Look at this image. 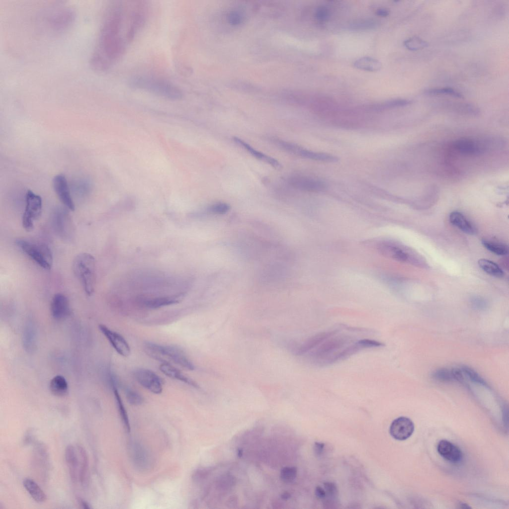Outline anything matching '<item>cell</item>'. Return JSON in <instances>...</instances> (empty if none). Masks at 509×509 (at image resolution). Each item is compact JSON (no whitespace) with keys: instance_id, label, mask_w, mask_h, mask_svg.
<instances>
[{"instance_id":"obj_1","label":"cell","mask_w":509,"mask_h":509,"mask_svg":"<svg viewBox=\"0 0 509 509\" xmlns=\"http://www.w3.org/2000/svg\"><path fill=\"white\" fill-rule=\"evenodd\" d=\"M148 13L149 5L144 1H115L110 4L90 60L92 68L105 71L120 60L144 27Z\"/></svg>"},{"instance_id":"obj_2","label":"cell","mask_w":509,"mask_h":509,"mask_svg":"<svg viewBox=\"0 0 509 509\" xmlns=\"http://www.w3.org/2000/svg\"><path fill=\"white\" fill-rule=\"evenodd\" d=\"M129 85L165 98L178 100L183 96L182 90L176 85L161 78L145 75H137L129 80Z\"/></svg>"},{"instance_id":"obj_3","label":"cell","mask_w":509,"mask_h":509,"mask_svg":"<svg viewBox=\"0 0 509 509\" xmlns=\"http://www.w3.org/2000/svg\"><path fill=\"white\" fill-rule=\"evenodd\" d=\"M144 348L150 356L162 362H172L189 370H193L195 368L184 351L177 347L146 341Z\"/></svg>"},{"instance_id":"obj_4","label":"cell","mask_w":509,"mask_h":509,"mask_svg":"<svg viewBox=\"0 0 509 509\" xmlns=\"http://www.w3.org/2000/svg\"><path fill=\"white\" fill-rule=\"evenodd\" d=\"M73 270L76 277L88 296H91L95 287V262L94 257L89 253H81L76 256L73 261Z\"/></svg>"},{"instance_id":"obj_5","label":"cell","mask_w":509,"mask_h":509,"mask_svg":"<svg viewBox=\"0 0 509 509\" xmlns=\"http://www.w3.org/2000/svg\"><path fill=\"white\" fill-rule=\"evenodd\" d=\"M18 247L40 266L47 270L51 269L53 255L50 249L43 244H35L24 240H16Z\"/></svg>"},{"instance_id":"obj_6","label":"cell","mask_w":509,"mask_h":509,"mask_svg":"<svg viewBox=\"0 0 509 509\" xmlns=\"http://www.w3.org/2000/svg\"><path fill=\"white\" fill-rule=\"evenodd\" d=\"M335 335L325 340L311 353L312 358L317 363L322 364L326 359L345 346L347 343L353 341L348 336Z\"/></svg>"},{"instance_id":"obj_7","label":"cell","mask_w":509,"mask_h":509,"mask_svg":"<svg viewBox=\"0 0 509 509\" xmlns=\"http://www.w3.org/2000/svg\"><path fill=\"white\" fill-rule=\"evenodd\" d=\"M26 205L22 216V224L27 231L33 230L34 222L40 216L42 209V200L40 196L30 190H27L25 197Z\"/></svg>"},{"instance_id":"obj_8","label":"cell","mask_w":509,"mask_h":509,"mask_svg":"<svg viewBox=\"0 0 509 509\" xmlns=\"http://www.w3.org/2000/svg\"><path fill=\"white\" fill-rule=\"evenodd\" d=\"M494 141L478 140L472 138H461L454 142L453 147L458 153L468 156H478L491 148Z\"/></svg>"},{"instance_id":"obj_9","label":"cell","mask_w":509,"mask_h":509,"mask_svg":"<svg viewBox=\"0 0 509 509\" xmlns=\"http://www.w3.org/2000/svg\"><path fill=\"white\" fill-rule=\"evenodd\" d=\"M137 381L143 387L156 394L163 391V381L154 371L146 368H139L134 372Z\"/></svg>"},{"instance_id":"obj_10","label":"cell","mask_w":509,"mask_h":509,"mask_svg":"<svg viewBox=\"0 0 509 509\" xmlns=\"http://www.w3.org/2000/svg\"><path fill=\"white\" fill-rule=\"evenodd\" d=\"M52 220L54 229L60 237L68 239L72 235L71 220L66 209H56L53 212Z\"/></svg>"},{"instance_id":"obj_11","label":"cell","mask_w":509,"mask_h":509,"mask_svg":"<svg viewBox=\"0 0 509 509\" xmlns=\"http://www.w3.org/2000/svg\"><path fill=\"white\" fill-rule=\"evenodd\" d=\"M98 328L118 354L124 357H127L130 355V346L120 334L110 330L104 325H99Z\"/></svg>"},{"instance_id":"obj_12","label":"cell","mask_w":509,"mask_h":509,"mask_svg":"<svg viewBox=\"0 0 509 509\" xmlns=\"http://www.w3.org/2000/svg\"><path fill=\"white\" fill-rule=\"evenodd\" d=\"M53 185L55 192L65 207L71 211H74L75 206L65 176L59 174L54 176Z\"/></svg>"},{"instance_id":"obj_13","label":"cell","mask_w":509,"mask_h":509,"mask_svg":"<svg viewBox=\"0 0 509 509\" xmlns=\"http://www.w3.org/2000/svg\"><path fill=\"white\" fill-rule=\"evenodd\" d=\"M414 428V424L411 420L407 417H400L392 422L389 431L394 438L404 440L412 435Z\"/></svg>"},{"instance_id":"obj_14","label":"cell","mask_w":509,"mask_h":509,"mask_svg":"<svg viewBox=\"0 0 509 509\" xmlns=\"http://www.w3.org/2000/svg\"><path fill=\"white\" fill-rule=\"evenodd\" d=\"M288 181L295 188L309 192L323 191L326 187L322 181L305 176L294 175Z\"/></svg>"},{"instance_id":"obj_15","label":"cell","mask_w":509,"mask_h":509,"mask_svg":"<svg viewBox=\"0 0 509 509\" xmlns=\"http://www.w3.org/2000/svg\"><path fill=\"white\" fill-rule=\"evenodd\" d=\"M50 311L52 317L56 320L63 319L68 316L70 307L68 298L63 294H56L51 302Z\"/></svg>"},{"instance_id":"obj_16","label":"cell","mask_w":509,"mask_h":509,"mask_svg":"<svg viewBox=\"0 0 509 509\" xmlns=\"http://www.w3.org/2000/svg\"><path fill=\"white\" fill-rule=\"evenodd\" d=\"M437 450L443 458L452 463H458L462 458V453L460 449L446 440H441L438 442Z\"/></svg>"},{"instance_id":"obj_17","label":"cell","mask_w":509,"mask_h":509,"mask_svg":"<svg viewBox=\"0 0 509 509\" xmlns=\"http://www.w3.org/2000/svg\"><path fill=\"white\" fill-rule=\"evenodd\" d=\"M338 332V330H335L319 333L312 337L296 348L295 354L299 355L305 354L318 346L326 339L337 334Z\"/></svg>"},{"instance_id":"obj_18","label":"cell","mask_w":509,"mask_h":509,"mask_svg":"<svg viewBox=\"0 0 509 509\" xmlns=\"http://www.w3.org/2000/svg\"><path fill=\"white\" fill-rule=\"evenodd\" d=\"M65 460L69 475L73 482L78 480L79 460L77 448L72 444L67 445L65 449Z\"/></svg>"},{"instance_id":"obj_19","label":"cell","mask_w":509,"mask_h":509,"mask_svg":"<svg viewBox=\"0 0 509 509\" xmlns=\"http://www.w3.org/2000/svg\"><path fill=\"white\" fill-rule=\"evenodd\" d=\"M233 140L237 145L244 148L255 158L268 164L276 169H279L281 168V164L277 160L258 151L240 138L234 137H233Z\"/></svg>"},{"instance_id":"obj_20","label":"cell","mask_w":509,"mask_h":509,"mask_svg":"<svg viewBox=\"0 0 509 509\" xmlns=\"http://www.w3.org/2000/svg\"><path fill=\"white\" fill-rule=\"evenodd\" d=\"M160 371L167 376L179 380L192 387L198 388V384L190 378L185 376L170 363L162 362L159 366Z\"/></svg>"},{"instance_id":"obj_21","label":"cell","mask_w":509,"mask_h":509,"mask_svg":"<svg viewBox=\"0 0 509 509\" xmlns=\"http://www.w3.org/2000/svg\"><path fill=\"white\" fill-rule=\"evenodd\" d=\"M74 17V12L66 8L54 13L50 19L51 26L56 29H62L68 27Z\"/></svg>"},{"instance_id":"obj_22","label":"cell","mask_w":509,"mask_h":509,"mask_svg":"<svg viewBox=\"0 0 509 509\" xmlns=\"http://www.w3.org/2000/svg\"><path fill=\"white\" fill-rule=\"evenodd\" d=\"M449 221L453 225L466 234L473 235L476 232L473 225L459 212H452L449 215Z\"/></svg>"},{"instance_id":"obj_23","label":"cell","mask_w":509,"mask_h":509,"mask_svg":"<svg viewBox=\"0 0 509 509\" xmlns=\"http://www.w3.org/2000/svg\"><path fill=\"white\" fill-rule=\"evenodd\" d=\"M77 450L79 456V469L78 480L82 484L87 482L88 473V459L86 450L81 445L77 446Z\"/></svg>"},{"instance_id":"obj_24","label":"cell","mask_w":509,"mask_h":509,"mask_svg":"<svg viewBox=\"0 0 509 509\" xmlns=\"http://www.w3.org/2000/svg\"><path fill=\"white\" fill-rule=\"evenodd\" d=\"M23 485L25 490L35 502L40 503L46 501V494L33 480L25 478L23 481Z\"/></svg>"},{"instance_id":"obj_25","label":"cell","mask_w":509,"mask_h":509,"mask_svg":"<svg viewBox=\"0 0 509 509\" xmlns=\"http://www.w3.org/2000/svg\"><path fill=\"white\" fill-rule=\"evenodd\" d=\"M49 388L54 395L57 397H64L68 392V383L64 376L58 375L51 380Z\"/></svg>"},{"instance_id":"obj_26","label":"cell","mask_w":509,"mask_h":509,"mask_svg":"<svg viewBox=\"0 0 509 509\" xmlns=\"http://www.w3.org/2000/svg\"><path fill=\"white\" fill-rule=\"evenodd\" d=\"M353 65L357 69L368 72H377L382 67V63L370 57H362L356 60Z\"/></svg>"},{"instance_id":"obj_27","label":"cell","mask_w":509,"mask_h":509,"mask_svg":"<svg viewBox=\"0 0 509 509\" xmlns=\"http://www.w3.org/2000/svg\"><path fill=\"white\" fill-rule=\"evenodd\" d=\"M299 156L313 160L329 163L336 162L339 160L337 157L333 155L313 152L304 148L301 151Z\"/></svg>"},{"instance_id":"obj_28","label":"cell","mask_w":509,"mask_h":509,"mask_svg":"<svg viewBox=\"0 0 509 509\" xmlns=\"http://www.w3.org/2000/svg\"><path fill=\"white\" fill-rule=\"evenodd\" d=\"M478 263L480 267L487 273L496 277H502L504 272L494 262L484 258L480 259Z\"/></svg>"},{"instance_id":"obj_29","label":"cell","mask_w":509,"mask_h":509,"mask_svg":"<svg viewBox=\"0 0 509 509\" xmlns=\"http://www.w3.org/2000/svg\"><path fill=\"white\" fill-rule=\"evenodd\" d=\"M112 384L116 402L118 408L119 413L123 424L128 432H130V425L126 410L124 406L122 400L117 389L115 382L112 380Z\"/></svg>"},{"instance_id":"obj_30","label":"cell","mask_w":509,"mask_h":509,"mask_svg":"<svg viewBox=\"0 0 509 509\" xmlns=\"http://www.w3.org/2000/svg\"><path fill=\"white\" fill-rule=\"evenodd\" d=\"M178 301L177 298L174 296L161 297L147 300L145 302V304L149 308L157 309L176 303Z\"/></svg>"},{"instance_id":"obj_31","label":"cell","mask_w":509,"mask_h":509,"mask_svg":"<svg viewBox=\"0 0 509 509\" xmlns=\"http://www.w3.org/2000/svg\"><path fill=\"white\" fill-rule=\"evenodd\" d=\"M380 251L384 254L388 255L397 260L405 261L408 258V255L405 252L397 246L384 243L380 246Z\"/></svg>"},{"instance_id":"obj_32","label":"cell","mask_w":509,"mask_h":509,"mask_svg":"<svg viewBox=\"0 0 509 509\" xmlns=\"http://www.w3.org/2000/svg\"><path fill=\"white\" fill-rule=\"evenodd\" d=\"M404 46L410 51H417L427 47L428 43L421 38L414 36L404 42Z\"/></svg>"},{"instance_id":"obj_33","label":"cell","mask_w":509,"mask_h":509,"mask_svg":"<svg viewBox=\"0 0 509 509\" xmlns=\"http://www.w3.org/2000/svg\"><path fill=\"white\" fill-rule=\"evenodd\" d=\"M427 95L444 94L452 96L457 98H463V95L456 90L450 87L435 88L428 89L424 91Z\"/></svg>"},{"instance_id":"obj_34","label":"cell","mask_w":509,"mask_h":509,"mask_svg":"<svg viewBox=\"0 0 509 509\" xmlns=\"http://www.w3.org/2000/svg\"><path fill=\"white\" fill-rule=\"evenodd\" d=\"M482 243L488 250L496 254L503 255L507 254L508 253L507 247L504 245L486 240H482Z\"/></svg>"},{"instance_id":"obj_35","label":"cell","mask_w":509,"mask_h":509,"mask_svg":"<svg viewBox=\"0 0 509 509\" xmlns=\"http://www.w3.org/2000/svg\"><path fill=\"white\" fill-rule=\"evenodd\" d=\"M433 379L442 382H450L454 380L452 370L441 368L435 371L432 374Z\"/></svg>"},{"instance_id":"obj_36","label":"cell","mask_w":509,"mask_h":509,"mask_svg":"<svg viewBox=\"0 0 509 509\" xmlns=\"http://www.w3.org/2000/svg\"><path fill=\"white\" fill-rule=\"evenodd\" d=\"M125 395L127 401L129 404L134 406L142 404L144 402L143 397L137 391L131 389H126Z\"/></svg>"},{"instance_id":"obj_37","label":"cell","mask_w":509,"mask_h":509,"mask_svg":"<svg viewBox=\"0 0 509 509\" xmlns=\"http://www.w3.org/2000/svg\"><path fill=\"white\" fill-rule=\"evenodd\" d=\"M297 472V468L295 467H285L281 470L280 477L284 482L290 483L295 480Z\"/></svg>"},{"instance_id":"obj_38","label":"cell","mask_w":509,"mask_h":509,"mask_svg":"<svg viewBox=\"0 0 509 509\" xmlns=\"http://www.w3.org/2000/svg\"><path fill=\"white\" fill-rule=\"evenodd\" d=\"M460 369L462 373H465L473 382L480 384L481 385L485 386H488L486 381L470 368L463 366L461 367Z\"/></svg>"},{"instance_id":"obj_39","label":"cell","mask_w":509,"mask_h":509,"mask_svg":"<svg viewBox=\"0 0 509 509\" xmlns=\"http://www.w3.org/2000/svg\"><path fill=\"white\" fill-rule=\"evenodd\" d=\"M376 22L373 20H362L352 23L350 28L353 30H365L375 27Z\"/></svg>"},{"instance_id":"obj_40","label":"cell","mask_w":509,"mask_h":509,"mask_svg":"<svg viewBox=\"0 0 509 509\" xmlns=\"http://www.w3.org/2000/svg\"><path fill=\"white\" fill-rule=\"evenodd\" d=\"M412 103L406 99H396L388 101L381 105V108H395L408 105Z\"/></svg>"},{"instance_id":"obj_41","label":"cell","mask_w":509,"mask_h":509,"mask_svg":"<svg viewBox=\"0 0 509 509\" xmlns=\"http://www.w3.org/2000/svg\"><path fill=\"white\" fill-rule=\"evenodd\" d=\"M230 209V206L225 203L219 202L211 205L209 210L210 212L217 214H223Z\"/></svg>"},{"instance_id":"obj_42","label":"cell","mask_w":509,"mask_h":509,"mask_svg":"<svg viewBox=\"0 0 509 509\" xmlns=\"http://www.w3.org/2000/svg\"><path fill=\"white\" fill-rule=\"evenodd\" d=\"M329 16L330 12L326 7L320 6L316 9L315 16L318 21L325 22L328 19Z\"/></svg>"},{"instance_id":"obj_43","label":"cell","mask_w":509,"mask_h":509,"mask_svg":"<svg viewBox=\"0 0 509 509\" xmlns=\"http://www.w3.org/2000/svg\"><path fill=\"white\" fill-rule=\"evenodd\" d=\"M324 490L327 496H329L331 499L335 498L338 494V490L335 484L331 482H327L324 484Z\"/></svg>"},{"instance_id":"obj_44","label":"cell","mask_w":509,"mask_h":509,"mask_svg":"<svg viewBox=\"0 0 509 509\" xmlns=\"http://www.w3.org/2000/svg\"><path fill=\"white\" fill-rule=\"evenodd\" d=\"M472 303L475 307L480 309H485L487 306L486 302L481 298H473Z\"/></svg>"},{"instance_id":"obj_45","label":"cell","mask_w":509,"mask_h":509,"mask_svg":"<svg viewBox=\"0 0 509 509\" xmlns=\"http://www.w3.org/2000/svg\"><path fill=\"white\" fill-rule=\"evenodd\" d=\"M241 15L237 12H232L229 16L230 23L233 24H238L241 21Z\"/></svg>"},{"instance_id":"obj_46","label":"cell","mask_w":509,"mask_h":509,"mask_svg":"<svg viewBox=\"0 0 509 509\" xmlns=\"http://www.w3.org/2000/svg\"><path fill=\"white\" fill-rule=\"evenodd\" d=\"M315 495L319 499H325L326 497V493L324 489L318 486L315 489Z\"/></svg>"},{"instance_id":"obj_47","label":"cell","mask_w":509,"mask_h":509,"mask_svg":"<svg viewBox=\"0 0 509 509\" xmlns=\"http://www.w3.org/2000/svg\"><path fill=\"white\" fill-rule=\"evenodd\" d=\"M324 444L323 443L316 442L314 445V450L317 455H320L323 451Z\"/></svg>"},{"instance_id":"obj_48","label":"cell","mask_w":509,"mask_h":509,"mask_svg":"<svg viewBox=\"0 0 509 509\" xmlns=\"http://www.w3.org/2000/svg\"><path fill=\"white\" fill-rule=\"evenodd\" d=\"M376 14L380 17H386L389 14V11L385 8H379L376 11Z\"/></svg>"},{"instance_id":"obj_49","label":"cell","mask_w":509,"mask_h":509,"mask_svg":"<svg viewBox=\"0 0 509 509\" xmlns=\"http://www.w3.org/2000/svg\"><path fill=\"white\" fill-rule=\"evenodd\" d=\"M78 501V502L79 503V504L83 508H84V509H90V507L89 505L88 504V503H86L85 501L84 500L79 498Z\"/></svg>"},{"instance_id":"obj_50","label":"cell","mask_w":509,"mask_h":509,"mask_svg":"<svg viewBox=\"0 0 509 509\" xmlns=\"http://www.w3.org/2000/svg\"><path fill=\"white\" fill-rule=\"evenodd\" d=\"M290 497V494L288 492H285L281 495V498L284 500H287Z\"/></svg>"},{"instance_id":"obj_51","label":"cell","mask_w":509,"mask_h":509,"mask_svg":"<svg viewBox=\"0 0 509 509\" xmlns=\"http://www.w3.org/2000/svg\"><path fill=\"white\" fill-rule=\"evenodd\" d=\"M242 453H243V452H242V450H241V449L238 450V456L241 457L242 455Z\"/></svg>"}]
</instances>
